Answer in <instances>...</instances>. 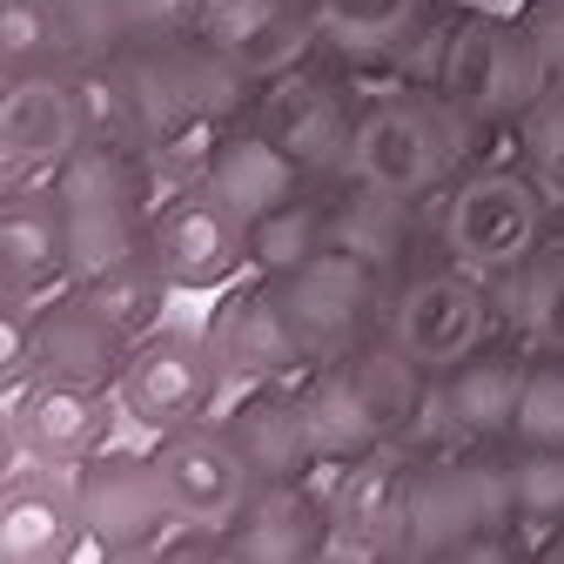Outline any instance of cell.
Instances as JSON below:
<instances>
[{
    "label": "cell",
    "instance_id": "obj_8",
    "mask_svg": "<svg viewBox=\"0 0 564 564\" xmlns=\"http://www.w3.org/2000/svg\"><path fill=\"white\" fill-rule=\"evenodd\" d=\"M88 134H95V115H88L82 67H61V61L8 67V88H0V175H8V188L54 175Z\"/></svg>",
    "mask_w": 564,
    "mask_h": 564
},
{
    "label": "cell",
    "instance_id": "obj_31",
    "mask_svg": "<svg viewBox=\"0 0 564 564\" xmlns=\"http://www.w3.org/2000/svg\"><path fill=\"white\" fill-rule=\"evenodd\" d=\"M202 8H208V0H108L115 34H121V54H128V47H175V41H195Z\"/></svg>",
    "mask_w": 564,
    "mask_h": 564
},
{
    "label": "cell",
    "instance_id": "obj_15",
    "mask_svg": "<svg viewBox=\"0 0 564 564\" xmlns=\"http://www.w3.org/2000/svg\"><path fill=\"white\" fill-rule=\"evenodd\" d=\"M0 275H8V323H21L34 296L75 282V236H67V202L54 175L14 182L0 202Z\"/></svg>",
    "mask_w": 564,
    "mask_h": 564
},
{
    "label": "cell",
    "instance_id": "obj_6",
    "mask_svg": "<svg viewBox=\"0 0 564 564\" xmlns=\"http://www.w3.org/2000/svg\"><path fill=\"white\" fill-rule=\"evenodd\" d=\"M544 88H551V67H544V47H538L531 21L490 14V8L457 14L451 54H444V95L477 128H518Z\"/></svg>",
    "mask_w": 564,
    "mask_h": 564
},
{
    "label": "cell",
    "instance_id": "obj_16",
    "mask_svg": "<svg viewBox=\"0 0 564 564\" xmlns=\"http://www.w3.org/2000/svg\"><path fill=\"white\" fill-rule=\"evenodd\" d=\"M195 41L216 47L256 88L275 82V75H290V67H303L323 47L316 0H208Z\"/></svg>",
    "mask_w": 564,
    "mask_h": 564
},
{
    "label": "cell",
    "instance_id": "obj_23",
    "mask_svg": "<svg viewBox=\"0 0 564 564\" xmlns=\"http://www.w3.org/2000/svg\"><path fill=\"white\" fill-rule=\"evenodd\" d=\"M229 431L249 451L256 477H310V416H303V377L242 383V403L229 410Z\"/></svg>",
    "mask_w": 564,
    "mask_h": 564
},
{
    "label": "cell",
    "instance_id": "obj_29",
    "mask_svg": "<svg viewBox=\"0 0 564 564\" xmlns=\"http://www.w3.org/2000/svg\"><path fill=\"white\" fill-rule=\"evenodd\" d=\"M505 464H511V511L531 551V538L564 524V444H505Z\"/></svg>",
    "mask_w": 564,
    "mask_h": 564
},
{
    "label": "cell",
    "instance_id": "obj_26",
    "mask_svg": "<svg viewBox=\"0 0 564 564\" xmlns=\"http://www.w3.org/2000/svg\"><path fill=\"white\" fill-rule=\"evenodd\" d=\"M490 290L505 310V336H518L524 349H564V236H544Z\"/></svg>",
    "mask_w": 564,
    "mask_h": 564
},
{
    "label": "cell",
    "instance_id": "obj_12",
    "mask_svg": "<svg viewBox=\"0 0 564 564\" xmlns=\"http://www.w3.org/2000/svg\"><path fill=\"white\" fill-rule=\"evenodd\" d=\"M249 121H262L316 182H343L349 134H357V101L343 95L336 75H323V67L303 61V67H290V75L262 82L256 101H249Z\"/></svg>",
    "mask_w": 564,
    "mask_h": 564
},
{
    "label": "cell",
    "instance_id": "obj_18",
    "mask_svg": "<svg viewBox=\"0 0 564 564\" xmlns=\"http://www.w3.org/2000/svg\"><path fill=\"white\" fill-rule=\"evenodd\" d=\"M531 349L518 336H490L464 364L437 370V431L451 444H511Z\"/></svg>",
    "mask_w": 564,
    "mask_h": 564
},
{
    "label": "cell",
    "instance_id": "obj_21",
    "mask_svg": "<svg viewBox=\"0 0 564 564\" xmlns=\"http://www.w3.org/2000/svg\"><path fill=\"white\" fill-rule=\"evenodd\" d=\"M236 557L249 564H303L329 544V490H310V477H262L256 498L236 511Z\"/></svg>",
    "mask_w": 564,
    "mask_h": 564
},
{
    "label": "cell",
    "instance_id": "obj_9",
    "mask_svg": "<svg viewBox=\"0 0 564 564\" xmlns=\"http://www.w3.org/2000/svg\"><path fill=\"white\" fill-rule=\"evenodd\" d=\"M275 290H282V310H290V323H296V336L310 349V364H329V357H349L357 343H370L383 329L390 275L329 242L303 269L275 275Z\"/></svg>",
    "mask_w": 564,
    "mask_h": 564
},
{
    "label": "cell",
    "instance_id": "obj_13",
    "mask_svg": "<svg viewBox=\"0 0 564 564\" xmlns=\"http://www.w3.org/2000/svg\"><path fill=\"white\" fill-rule=\"evenodd\" d=\"M155 470H162L175 518H216V524H236V511L262 484L249 451L229 431V416H195L182 431H162L155 437Z\"/></svg>",
    "mask_w": 564,
    "mask_h": 564
},
{
    "label": "cell",
    "instance_id": "obj_27",
    "mask_svg": "<svg viewBox=\"0 0 564 564\" xmlns=\"http://www.w3.org/2000/svg\"><path fill=\"white\" fill-rule=\"evenodd\" d=\"M423 21L431 0H316V34L336 61H390Z\"/></svg>",
    "mask_w": 564,
    "mask_h": 564
},
{
    "label": "cell",
    "instance_id": "obj_19",
    "mask_svg": "<svg viewBox=\"0 0 564 564\" xmlns=\"http://www.w3.org/2000/svg\"><path fill=\"white\" fill-rule=\"evenodd\" d=\"M208 336H216L236 383H269V377L316 370L296 323H290V310H282L275 275H262V269H256V282H229L223 290V303L208 310Z\"/></svg>",
    "mask_w": 564,
    "mask_h": 564
},
{
    "label": "cell",
    "instance_id": "obj_4",
    "mask_svg": "<svg viewBox=\"0 0 564 564\" xmlns=\"http://www.w3.org/2000/svg\"><path fill=\"white\" fill-rule=\"evenodd\" d=\"M128 329L82 290L61 282L54 296H41L21 323H8V390L14 383H75V390H115Z\"/></svg>",
    "mask_w": 564,
    "mask_h": 564
},
{
    "label": "cell",
    "instance_id": "obj_28",
    "mask_svg": "<svg viewBox=\"0 0 564 564\" xmlns=\"http://www.w3.org/2000/svg\"><path fill=\"white\" fill-rule=\"evenodd\" d=\"M323 249H329V182L290 195L282 208L249 223V269H262V275H290Z\"/></svg>",
    "mask_w": 564,
    "mask_h": 564
},
{
    "label": "cell",
    "instance_id": "obj_2",
    "mask_svg": "<svg viewBox=\"0 0 564 564\" xmlns=\"http://www.w3.org/2000/svg\"><path fill=\"white\" fill-rule=\"evenodd\" d=\"M518 511H511V464L490 444H457L437 457H416L410 477V524L403 551L423 557H498L518 551Z\"/></svg>",
    "mask_w": 564,
    "mask_h": 564
},
{
    "label": "cell",
    "instance_id": "obj_3",
    "mask_svg": "<svg viewBox=\"0 0 564 564\" xmlns=\"http://www.w3.org/2000/svg\"><path fill=\"white\" fill-rule=\"evenodd\" d=\"M551 195L544 182L518 162V169H470L444 188V208H437V249L444 262L498 282L511 262H524L544 236H551Z\"/></svg>",
    "mask_w": 564,
    "mask_h": 564
},
{
    "label": "cell",
    "instance_id": "obj_1",
    "mask_svg": "<svg viewBox=\"0 0 564 564\" xmlns=\"http://www.w3.org/2000/svg\"><path fill=\"white\" fill-rule=\"evenodd\" d=\"M477 121L444 95V88H410L397 82L390 95L357 108V134H349V182H370L410 202H431L464 175Z\"/></svg>",
    "mask_w": 564,
    "mask_h": 564
},
{
    "label": "cell",
    "instance_id": "obj_10",
    "mask_svg": "<svg viewBox=\"0 0 564 564\" xmlns=\"http://www.w3.org/2000/svg\"><path fill=\"white\" fill-rule=\"evenodd\" d=\"M149 262L169 275L175 296L229 290V282L249 269V223L208 182L169 188L162 208L149 216Z\"/></svg>",
    "mask_w": 564,
    "mask_h": 564
},
{
    "label": "cell",
    "instance_id": "obj_11",
    "mask_svg": "<svg viewBox=\"0 0 564 564\" xmlns=\"http://www.w3.org/2000/svg\"><path fill=\"white\" fill-rule=\"evenodd\" d=\"M75 498H82L88 551H108V557H155V538L175 524L155 451L101 444L88 464H75Z\"/></svg>",
    "mask_w": 564,
    "mask_h": 564
},
{
    "label": "cell",
    "instance_id": "obj_20",
    "mask_svg": "<svg viewBox=\"0 0 564 564\" xmlns=\"http://www.w3.org/2000/svg\"><path fill=\"white\" fill-rule=\"evenodd\" d=\"M75 551H88L75 470L8 464V484H0V557L8 564H61Z\"/></svg>",
    "mask_w": 564,
    "mask_h": 564
},
{
    "label": "cell",
    "instance_id": "obj_30",
    "mask_svg": "<svg viewBox=\"0 0 564 564\" xmlns=\"http://www.w3.org/2000/svg\"><path fill=\"white\" fill-rule=\"evenodd\" d=\"M511 444H564V349H531Z\"/></svg>",
    "mask_w": 564,
    "mask_h": 564
},
{
    "label": "cell",
    "instance_id": "obj_14",
    "mask_svg": "<svg viewBox=\"0 0 564 564\" xmlns=\"http://www.w3.org/2000/svg\"><path fill=\"white\" fill-rule=\"evenodd\" d=\"M410 477H416V457L403 444H377L357 464H336L323 557H390V551H403Z\"/></svg>",
    "mask_w": 564,
    "mask_h": 564
},
{
    "label": "cell",
    "instance_id": "obj_17",
    "mask_svg": "<svg viewBox=\"0 0 564 564\" xmlns=\"http://www.w3.org/2000/svg\"><path fill=\"white\" fill-rule=\"evenodd\" d=\"M108 403H115V390L14 383L8 390V457L14 464H54V470L88 464L108 444Z\"/></svg>",
    "mask_w": 564,
    "mask_h": 564
},
{
    "label": "cell",
    "instance_id": "obj_24",
    "mask_svg": "<svg viewBox=\"0 0 564 564\" xmlns=\"http://www.w3.org/2000/svg\"><path fill=\"white\" fill-rule=\"evenodd\" d=\"M303 416H310V451L316 464H357L370 457L383 437V423H377V403L357 377V364L349 357H329L316 370H303Z\"/></svg>",
    "mask_w": 564,
    "mask_h": 564
},
{
    "label": "cell",
    "instance_id": "obj_5",
    "mask_svg": "<svg viewBox=\"0 0 564 564\" xmlns=\"http://www.w3.org/2000/svg\"><path fill=\"white\" fill-rule=\"evenodd\" d=\"M229 364H223V349L216 336L202 329H141L128 343V357H121V377H115V410L128 423H141V431H182V423L195 416H216L223 397H229Z\"/></svg>",
    "mask_w": 564,
    "mask_h": 564
},
{
    "label": "cell",
    "instance_id": "obj_7",
    "mask_svg": "<svg viewBox=\"0 0 564 564\" xmlns=\"http://www.w3.org/2000/svg\"><path fill=\"white\" fill-rule=\"evenodd\" d=\"M505 329V310H498V290L484 275L444 262V269H410L390 282V303H383V336L423 370H451L464 364L470 349H484L490 336Z\"/></svg>",
    "mask_w": 564,
    "mask_h": 564
},
{
    "label": "cell",
    "instance_id": "obj_25",
    "mask_svg": "<svg viewBox=\"0 0 564 564\" xmlns=\"http://www.w3.org/2000/svg\"><path fill=\"white\" fill-rule=\"evenodd\" d=\"M416 208L410 195H390V188H370V182H329V242L364 256L370 269L397 275L410 262V242H416Z\"/></svg>",
    "mask_w": 564,
    "mask_h": 564
},
{
    "label": "cell",
    "instance_id": "obj_22",
    "mask_svg": "<svg viewBox=\"0 0 564 564\" xmlns=\"http://www.w3.org/2000/svg\"><path fill=\"white\" fill-rule=\"evenodd\" d=\"M202 182L216 188L242 223H256V216H269V208H282L290 195L316 188V175L290 149H282L262 121H249V115L223 128V141H216V155H208V175Z\"/></svg>",
    "mask_w": 564,
    "mask_h": 564
},
{
    "label": "cell",
    "instance_id": "obj_32",
    "mask_svg": "<svg viewBox=\"0 0 564 564\" xmlns=\"http://www.w3.org/2000/svg\"><path fill=\"white\" fill-rule=\"evenodd\" d=\"M518 149H524V169L544 182V195L564 208V88H544L531 101V115L518 121Z\"/></svg>",
    "mask_w": 564,
    "mask_h": 564
}]
</instances>
